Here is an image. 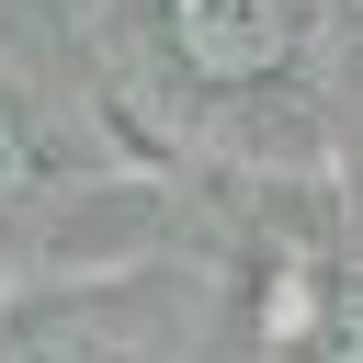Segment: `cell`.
I'll list each match as a JSON object with an SVG mask.
<instances>
[{
	"mask_svg": "<svg viewBox=\"0 0 363 363\" xmlns=\"http://www.w3.org/2000/svg\"><path fill=\"white\" fill-rule=\"evenodd\" d=\"M170 45H182L204 79H261V68L295 45V11H284V0H170Z\"/></svg>",
	"mask_w": 363,
	"mask_h": 363,
	"instance_id": "1",
	"label": "cell"
}]
</instances>
